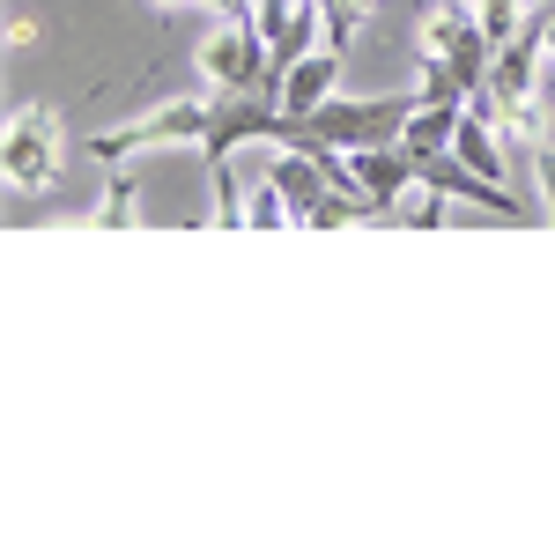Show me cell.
<instances>
[{"instance_id": "16", "label": "cell", "mask_w": 555, "mask_h": 555, "mask_svg": "<svg viewBox=\"0 0 555 555\" xmlns=\"http://www.w3.org/2000/svg\"><path fill=\"white\" fill-rule=\"evenodd\" d=\"M408 222H415V230H437V222H444V193H429V185H423V201H415Z\"/></svg>"}, {"instance_id": "3", "label": "cell", "mask_w": 555, "mask_h": 555, "mask_svg": "<svg viewBox=\"0 0 555 555\" xmlns=\"http://www.w3.org/2000/svg\"><path fill=\"white\" fill-rule=\"evenodd\" d=\"M0 156H8V185H23V193H44V185L60 178V119H52L44 104H23V112L8 119V141H0Z\"/></svg>"}, {"instance_id": "17", "label": "cell", "mask_w": 555, "mask_h": 555, "mask_svg": "<svg viewBox=\"0 0 555 555\" xmlns=\"http://www.w3.org/2000/svg\"><path fill=\"white\" fill-rule=\"evenodd\" d=\"M156 8H171V0H156Z\"/></svg>"}, {"instance_id": "12", "label": "cell", "mask_w": 555, "mask_h": 555, "mask_svg": "<svg viewBox=\"0 0 555 555\" xmlns=\"http://www.w3.org/2000/svg\"><path fill=\"white\" fill-rule=\"evenodd\" d=\"M104 222H112V230H133V222H141V185H133L119 164H112V185H104Z\"/></svg>"}, {"instance_id": "8", "label": "cell", "mask_w": 555, "mask_h": 555, "mask_svg": "<svg viewBox=\"0 0 555 555\" xmlns=\"http://www.w3.org/2000/svg\"><path fill=\"white\" fill-rule=\"evenodd\" d=\"M348 164H356V178H363V193H371V201H378L385 215L400 208V193L415 185V156H408L400 141H392V149H356Z\"/></svg>"}, {"instance_id": "15", "label": "cell", "mask_w": 555, "mask_h": 555, "mask_svg": "<svg viewBox=\"0 0 555 555\" xmlns=\"http://www.w3.org/2000/svg\"><path fill=\"white\" fill-rule=\"evenodd\" d=\"M282 215H289V201H282V185L267 178V185H259V201H253V208H245V222H259V230H274Z\"/></svg>"}, {"instance_id": "9", "label": "cell", "mask_w": 555, "mask_h": 555, "mask_svg": "<svg viewBox=\"0 0 555 555\" xmlns=\"http://www.w3.org/2000/svg\"><path fill=\"white\" fill-rule=\"evenodd\" d=\"M452 156H460L467 171L496 178V185H504V171H512V156L496 149V119H489V112H474V104L460 112V141H452Z\"/></svg>"}, {"instance_id": "13", "label": "cell", "mask_w": 555, "mask_h": 555, "mask_svg": "<svg viewBox=\"0 0 555 555\" xmlns=\"http://www.w3.org/2000/svg\"><path fill=\"white\" fill-rule=\"evenodd\" d=\"M474 8H481V30L496 38V52H504V44L518 38V23H526V15H518L526 0H474Z\"/></svg>"}, {"instance_id": "14", "label": "cell", "mask_w": 555, "mask_h": 555, "mask_svg": "<svg viewBox=\"0 0 555 555\" xmlns=\"http://www.w3.org/2000/svg\"><path fill=\"white\" fill-rule=\"evenodd\" d=\"M526 164H533V178H541V222H555V141L526 149Z\"/></svg>"}, {"instance_id": "11", "label": "cell", "mask_w": 555, "mask_h": 555, "mask_svg": "<svg viewBox=\"0 0 555 555\" xmlns=\"http://www.w3.org/2000/svg\"><path fill=\"white\" fill-rule=\"evenodd\" d=\"M319 8H326V44L348 52V38L371 23V8H378V0H319Z\"/></svg>"}, {"instance_id": "4", "label": "cell", "mask_w": 555, "mask_h": 555, "mask_svg": "<svg viewBox=\"0 0 555 555\" xmlns=\"http://www.w3.org/2000/svg\"><path fill=\"white\" fill-rule=\"evenodd\" d=\"M259 38H267V96L297 67L311 44H326V8L319 0H267L259 8Z\"/></svg>"}, {"instance_id": "5", "label": "cell", "mask_w": 555, "mask_h": 555, "mask_svg": "<svg viewBox=\"0 0 555 555\" xmlns=\"http://www.w3.org/2000/svg\"><path fill=\"white\" fill-rule=\"evenodd\" d=\"M201 75L215 89H267V38H259V23H222L215 38H201Z\"/></svg>"}, {"instance_id": "2", "label": "cell", "mask_w": 555, "mask_h": 555, "mask_svg": "<svg viewBox=\"0 0 555 555\" xmlns=\"http://www.w3.org/2000/svg\"><path fill=\"white\" fill-rule=\"evenodd\" d=\"M164 141H208V96H171L164 112H141V119H127V127L96 133L89 141V156L112 171V164H127V156H141V149H164Z\"/></svg>"}, {"instance_id": "1", "label": "cell", "mask_w": 555, "mask_h": 555, "mask_svg": "<svg viewBox=\"0 0 555 555\" xmlns=\"http://www.w3.org/2000/svg\"><path fill=\"white\" fill-rule=\"evenodd\" d=\"M423 96H326L319 112H311V133L326 141V149H392L400 133H408V112H415Z\"/></svg>"}, {"instance_id": "10", "label": "cell", "mask_w": 555, "mask_h": 555, "mask_svg": "<svg viewBox=\"0 0 555 555\" xmlns=\"http://www.w3.org/2000/svg\"><path fill=\"white\" fill-rule=\"evenodd\" d=\"M460 141V104H415L408 112V133H400V149H415V156H437V149H452Z\"/></svg>"}, {"instance_id": "18", "label": "cell", "mask_w": 555, "mask_h": 555, "mask_svg": "<svg viewBox=\"0 0 555 555\" xmlns=\"http://www.w3.org/2000/svg\"><path fill=\"white\" fill-rule=\"evenodd\" d=\"M259 8H267V0H259Z\"/></svg>"}, {"instance_id": "7", "label": "cell", "mask_w": 555, "mask_h": 555, "mask_svg": "<svg viewBox=\"0 0 555 555\" xmlns=\"http://www.w3.org/2000/svg\"><path fill=\"white\" fill-rule=\"evenodd\" d=\"M334 89H341V52H334V44H319V52H304L297 67L274 82V104H282V112H297V119H311Z\"/></svg>"}, {"instance_id": "6", "label": "cell", "mask_w": 555, "mask_h": 555, "mask_svg": "<svg viewBox=\"0 0 555 555\" xmlns=\"http://www.w3.org/2000/svg\"><path fill=\"white\" fill-rule=\"evenodd\" d=\"M267 178L282 185V201H289V222H304V230H311V222H319V208L341 193L311 149H289V156H274V171H267Z\"/></svg>"}]
</instances>
